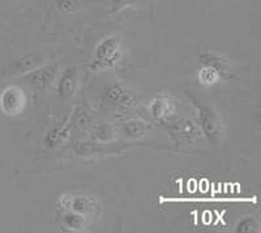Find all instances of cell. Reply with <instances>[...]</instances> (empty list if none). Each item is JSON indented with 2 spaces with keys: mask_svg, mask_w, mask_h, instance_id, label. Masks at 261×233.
<instances>
[{
  "mask_svg": "<svg viewBox=\"0 0 261 233\" xmlns=\"http://www.w3.org/2000/svg\"><path fill=\"white\" fill-rule=\"evenodd\" d=\"M67 136H68V130L64 125L63 127L62 125H55V127L50 128V130L46 133L45 138H43V145L50 150L57 149L65 141Z\"/></svg>",
  "mask_w": 261,
  "mask_h": 233,
  "instance_id": "9a60e30c",
  "label": "cell"
},
{
  "mask_svg": "<svg viewBox=\"0 0 261 233\" xmlns=\"http://www.w3.org/2000/svg\"><path fill=\"white\" fill-rule=\"evenodd\" d=\"M140 0H111L110 2V13L123 12L124 9L132 8L136 6Z\"/></svg>",
  "mask_w": 261,
  "mask_h": 233,
  "instance_id": "ac0fdd59",
  "label": "cell"
},
{
  "mask_svg": "<svg viewBox=\"0 0 261 233\" xmlns=\"http://www.w3.org/2000/svg\"><path fill=\"white\" fill-rule=\"evenodd\" d=\"M116 129L109 123H97L90 128V139L97 145L110 143L115 139Z\"/></svg>",
  "mask_w": 261,
  "mask_h": 233,
  "instance_id": "7c38bea8",
  "label": "cell"
},
{
  "mask_svg": "<svg viewBox=\"0 0 261 233\" xmlns=\"http://www.w3.org/2000/svg\"><path fill=\"white\" fill-rule=\"evenodd\" d=\"M58 207L60 210H68L86 216L92 221L102 215L101 203L93 195L83 192L63 194L58 201Z\"/></svg>",
  "mask_w": 261,
  "mask_h": 233,
  "instance_id": "3957f363",
  "label": "cell"
},
{
  "mask_svg": "<svg viewBox=\"0 0 261 233\" xmlns=\"http://www.w3.org/2000/svg\"><path fill=\"white\" fill-rule=\"evenodd\" d=\"M103 103L111 108L125 109L136 104V97L127 88L120 83H116L105 92Z\"/></svg>",
  "mask_w": 261,
  "mask_h": 233,
  "instance_id": "52a82bcc",
  "label": "cell"
},
{
  "mask_svg": "<svg viewBox=\"0 0 261 233\" xmlns=\"http://www.w3.org/2000/svg\"><path fill=\"white\" fill-rule=\"evenodd\" d=\"M171 128L174 130V134H176V136H179L187 142L197 139L200 137V133H201L199 125L196 124L195 121L190 120V119H181L178 123H174Z\"/></svg>",
  "mask_w": 261,
  "mask_h": 233,
  "instance_id": "8fae6325",
  "label": "cell"
},
{
  "mask_svg": "<svg viewBox=\"0 0 261 233\" xmlns=\"http://www.w3.org/2000/svg\"><path fill=\"white\" fill-rule=\"evenodd\" d=\"M58 6H59V8L62 9V11L68 12V11H72V9H73L74 4L73 0H60L59 3H58Z\"/></svg>",
  "mask_w": 261,
  "mask_h": 233,
  "instance_id": "d6986e66",
  "label": "cell"
},
{
  "mask_svg": "<svg viewBox=\"0 0 261 233\" xmlns=\"http://www.w3.org/2000/svg\"><path fill=\"white\" fill-rule=\"evenodd\" d=\"M59 69V63H45V64H42L38 68L25 73L24 78L28 81L30 86H33V88L39 90V92H43V90L50 89L53 83L57 81Z\"/></svg>",
  "mask_w": 261,
  "mask_h": 233,
  "instance_id": "277c9868",
  "label": "cell"
},
{
  "mask_svg": "<svg viewBox=\"0 0 261 233\" xmlns=\"http://www.w3.org/2000/svg\"><path fill=\"white\" fill-rule=\"evenodd\" d=\"M197 80L201 86L209 88V86H213L220 82L221 78L214 69L209 68V67H201V69L197 73Z\"/></svg>",
  "mask_w": 261,
  "mask_h": 233,
  "instance_id": "e0dca14e",
  "label": "cell"
},
{
  "mask_svg": "<svg viewBox=\"0 0 261 233\" xmlns=\"http://www.w3.org/2000/svg\"><path fill=\"white\" fill-rule=\"evenodd\" d=\"M120 130L128 138L137 139L145 136L148 132V127L143 121L136 120V119H128L120 124Z\"/></svg>",
  "mask_w": 261,
  "mask_h": 233,
  "instance_id": "5bb4252c",
  "label": "cell"
},
{
  "mask_svg": "<svg viewBox=\"0 0 261 233\" xmlns=\"http://www.w3.org/2000/svg\"><path fill=\"white\" fill-rule=\"evenodd\" d=\"M123 56V39L119 36H107L99 41L89 64L92 72L107 71L114 68Z\"/></svg>",
  "mask_w": 261,
  "mask_h": 233,
  "instance_id": "7a4b0ae2",
  "label": "cell"
},
{
  "mask_svg": "<svg viewBox=\"0 0 261 233\" xmlns=\"http://www.w3.org/2000/svg\"><path fill=\"white\" fill-rule=\"evenodd\" d=\"M27 103V94L18 86H8L0 95V108L7 116H17L24 112Z\"/></svg>",
  "mask_w": 261,
  "mask_h": 233,
  "instance_id": "5b68a950",
  "label": "cell"
},
{
  "mask_svg": "<svg viewBox=\"0 0 261 233\" xmlns=\"http://www.w3.org/2000/svg\"><path fill=\"white\" fill-rule=\"evenodd\" d=\"M197 60L201 67H209L218 73L221 80H232V69L230 60L214 51H201L197 53Z\"/></svg>",
  "mask_w": 261,
  "mask_h": 233,
  "instance_id": "8992f818",
  "label": "cell"
},
{
  "mask_svg": "<svg viewBox=\"0 0 261 233\" xmlns=\"http://www.w3.org/2000/svg\"><path fill=\"white\" fill-rule=\"evenodd\" d=\"M77 69L73 68V67L64 69L57 82L58 95L62 99H71L77 90Z\"/></svg>",
  "mask_w": 261,
  "mask_h": 233,
  "instance_id": "30bf717a",
  "label": "cell"
},
{
  "mask_svg": "<svg viewBox=\"0 0 261 233\" xmlns=\"http://www.w3.org/2000/svg\"><path fill=\"white\" fill-rule=\"evenodd\" d=\"M45 55H42V53H28V55L22 56L20 60H17V62L15 63V69L17 72H20V73L25 74L28 73V72L33 71V69L41 67L42 64H45Z\"/></svg>",
  "mask_w": 261,
  "mask_h": 233,
  "instance_id": "4fadbf2b",
  "label": "cell"
},
{
  "mask_svg": "<svg viewBox=\"0 0 261 233\" xmlns=\"http://www.w3.org/2000/svg\"><path fill=\"white\" fill-rule=\"evenodd\" d=\"M58 221H59L60 227L64 228L65 230H69V232H85L92 223V220L86 216L73 213V211H68V210L60 209L59 213H58Z\"/></svg>",
  "mask_w": 261,
  "mask_h": 233,
  "instance_id": "9c48e42d",
  "label": "cell"
},
{
  "mask_svg": "<svg viewBox=\"0 0 261 233\" xmlns=\"http://www.w3.org/2000/svg\"><path fill=\"white\" fill-rule=\"evenodd\" d=\"M184 94L197 111V125L205 138L212 145H218L225 136V124L218 109L208 98L196 92L195 89H186Z\"/></svg>",
  "mask_w": 261,
  "mask_h": 233,
  "instance_id": "6da1fadb",
  "label": "cell"
},
{
  "mask_svg": "<svg viewBox=\"0 0 261 233\" xmlns=\"http://www.w3.org/2000/svg\"><path fill=\"white\" fill-rule=\"evenodd\" d=\"M261 230L260 221L255 216H246L235 225L237 233H258Z\"/></svg>",
  "mask_w": 261,
  "mask_h": 233,
  "instance_id": "2e32d148",
  "label": "cell"
},
{
  "mask_svg": "<svg viewBox=\"0 0 261 233\" xmlns=\"http://www.w3.org/2000/svg\"><path fill=\"white\" fill-rule=\"evenodd\" d=\"M175 111V101L167 94L155 95L149 103V112L151 119L157 123L165 124Z\"/></svg>",
  "mask_w": 261,
  "mask_h": 233,
  "instance_id": "ba28073f",
  "label": "cell"
}]
</instances>
